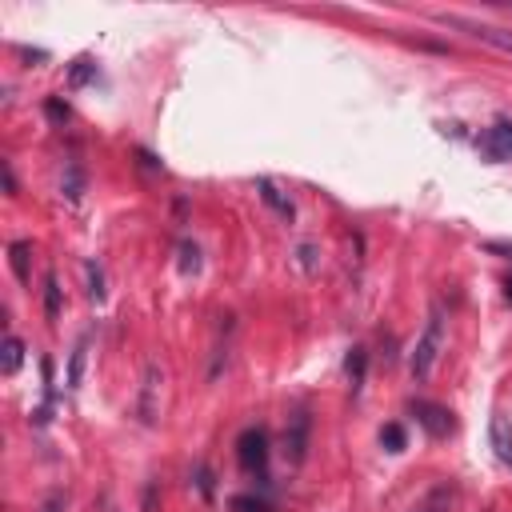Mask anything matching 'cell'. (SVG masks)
Returning a JSON list of instances; mask_svg holds the SVG:
<instances>
[{
  "mask_svg": "<svg viewBox=\"0 0 512 512\" xmlns=\"http://www.w3.org/2000/svg\"><path fill=\"white\" fill-rule=\"evenodd\" d=\"M440 348H444V308L432 304L428 308V324H424V332H420V340L412 348V380H428L432 376V368L440 360Z\"/></svg>",
  "mask_w": 512,
  "mask_h": 512,
  "instance_id": "6da1fadb",
  "label": "cell"
},
{
  "mask_svg": "<svg viewBox=\"0 0 512 512\" xmlns=\"http://www.w3.org/2000/svg\"><path fill=\"white\" fill-rule=\"evenodd\" d=\"M436 20H440L444 28H460V32H468L472 40H480V44H488V48H496V52L512 56V28H496V24L468 20V16H448V12H440Z\"/></svg>",
  "mask_w": 512,
  "mask_h": 512,
  "instance_id": "7a4b0ae2",
  "label": "cell"
},
{
  "mask_svg": "<svg viewBox=\"0 0 512 512\" xmlns=\"http://www.w3.org/2000/svg\"><path fill=\"white\" fill-rule=\"evenodd\" d=\"M236 460H240L244 472H264V464H268V436H264V428H244L240 432Z\"/></svg>",
  "mask_w": 512,
  "mask_h": 512,
  "instance_id": "3957f363",
  "label": "cell"
},
{
  "mask_svg": "<svg viewBox=\"0 0 512 512\" xmlns=\"http://www.w3.org/2000/svg\"><path fill=\"white\" fill-rule=\"evenodd\" d=\"M480 148H484L488 160H512V120H496L480 136Z\"/></svg>",
  "mask_w": 512,
  "mask_h": 512,
  "instance_id": "277c9868",
  "label": "cell"
},
{
  "mask_svg": "<svg viewBox=\"0 0 512 512\" xmlns=\"http://www.w3.org/2000/svg\"><path fill=\"white\" fill-rule=\"evenodd\" d=\"M284 448H288V460L300 464L304 460V448H308V412H296L284 428Z\"/></svg>",
  "mask_w": 512,
  "mask_h": 512,
  "instance_id": "5b68a950",
  "label": "cell"
},
{
  "mask_svg": "<svg viewBox=\"0 0 512 512\" xmlns=\"http://www.w3.org/2000/svg\"><path fill=\"white\" fill-rule=\"evenodd\" d=\"M412 412H416V420H420V424H424V428H428L432 436H444V432L452 428V420H448V412H444L440 404H428V400H416V408H412Z\"/></svg>",
  "mask_w": 512,
  "mask_h": 512,
  "instance_id": "8992f818",
  "label": "cell"
},
{
  "mask_svg": "<svg viewBox=\"0 0 512 512\" xmlns=\"http://www.w3.org/2000/svg\"><path fill=\"white\" fill-rule=\"evenodd\" d=\"M488 436H492V448H496L500 464H508V468H512V428H508V420H504V416H492Z\"/></svg>",
  "mask_w": 512,
  "mask_h": 512,
  "instance_id": "52a82bcc",
  "label": "cell"
},
{
  "mask_svg": "<svg viewBox=\"0 0 512 512\" xmlns=\"http://www.w3.org/2000/svg\"><path fill=\"white\" fill-rule=\"evenodd\" d=\"M412 512H452V488H448V484L428 488V492L412 504Z\"/></svg>",
  "mask_w": 512,
  "mask_h": 512,
  "instance_id": "ba28073f",
  "label": "cell"
},
{
  "mask_svg": "<svg viewBox=\"0 0 512 512\" xmlns=\"http://www.w3.org/2000/svg\"><path fill=\"white\" fill-rule=\"evenodd\" d=\"M20 360H24V344H20L16 336H8V340H4V356H0V372L12 376V372L20 368Z\"/></svg>",
  "mask_w": 512,
  "mask_h": 512,
  "instance_id": "9c48e42d",
  "label": "cell"
},
{
  "mask_svg": "<svg viewBox=\"0 0 512 512\" xmlns=\"http://www.w3.org/2000/svg\"><path fill=\"white\" fill-rule=\"evenodd\" d=\"M260 196H264V204H272L280 216H292V204L276 192V184H272V180H260Z\"/></svg>",
  "mask_w": 512,
  "mask_h": 512,
  "instance_id": "30bf717a",
  "label": "cell"
},
{
  "mask_svg": "<svg viewBox=\"0 0 512 512\" xmlns=\"http://www.w3.org/2000/svg\"><path fill=\"white\" fill-rule=\"evenodd\" d=\"M8 252H12V272H16V280L24 284V280H28V244H24V240H16Z\"/></svg>",
  "mask_w": 512,
  "mask_h": 512,
  "instance_id": "8fae6325",
  "label": "cell"
},
{
  "mask_svg": "<svg viewBox=\"0 0 512 512\" xmlns=\"http://www.w3.org/2000/svg\"><path fill=\"white\" fill-rule=\"evenodd\" d=\"M84 340L76 344V352H72V368H68V388H80V372H84Z\"/></svg>",
  "mask_w": 512,
  "mask_h": 512,
  "instance_id": "7c38bea8",
  "label": "cell"
},
{
  "mask_svg": "<svg viewBox=\"0 0 512 512\" xmlns=\"http://www.w3.org/2000/svg\"><path fill=\"white\" fill-rule=\"evenodd\" d=\"M380 444H384L388 452H400V448H404V428H400V424H388V428L380 432Z\"/></svg>",
  "mask_w": 512,
  "mask_h": 512,
  "instance_id": "4fadbf2b",
  "label": "cell"
},
{
  "mask_svg": "<svg viewBox=\"0 0 512 512\" xmlns=\"http://www.w3.org/2000/svg\"><path fill=\"white\" fill-rule=\"evenodd\" d=\"M44 304H48V320H56V316H60V284H56V276H48V292H44Z\"/></svg>",
  "mask_w": 512,
  "mask_h": 512,
  "instance_id": "5bb4252c",
  "label": "cell"
},
{
  "mask_svg": "<svg viewBox=\"0 0 512 512\" xmlns=\"http://www.w3.org/2000/svg\"><path fill=\"white\" fill-rule=\"evenodd\" d=\"M232 508H240V512H264V508H268V500H260V496H236V500H232Z\"/></svg>",
  "mask_w": 512,
  "mask_h": 512,
  "instance_id": "9a60e30c",
  "label": "cell"
},
{
  "mask_svg": "<svg viewBox=\"0 0 512 512\" xmlns=\"http://www.w3.org/2000/svg\"><path fill=\"white\" fill-rule=\"evenodd\" d=\"M88 296L92 300H104V288H100V268L88 264Z\"/></svg>",
  "mask_w": 512,
  "mask_h": 512,
  "instance_id": "2e32d148",
  "label": "cell"
},
{
  "mask_svg": "<svg viewBox=\"0 0 512 512\" xmlns=\"http://www.w3.org/2000/svg\"><path fill=\"white\" fill-rule=\"evenodd\" d=\"M348 372H352V384H360V380H364V352H360V348H356V356L348 360Z\"/></svg>",
  "mask_w": 512,
  "mask_h": 512,
  "instance_id": "e0dca14e",
  "label": "cell"
},
{
  "mask_svg": "<svg viewBox=\"0 0 512 512\" xmlns=\"http://www.w3.org/2000/svg\"><path fill=\"white\" fill-rule=\"evenodd\" d=\"M44 512H60V496H48V504H44Z\"/></svg>",
  "mask_w": 512,
  "mask_h": 512,
  "instance_id": "ac0fdd59",
  "label": "cell"
}]
</instances>
